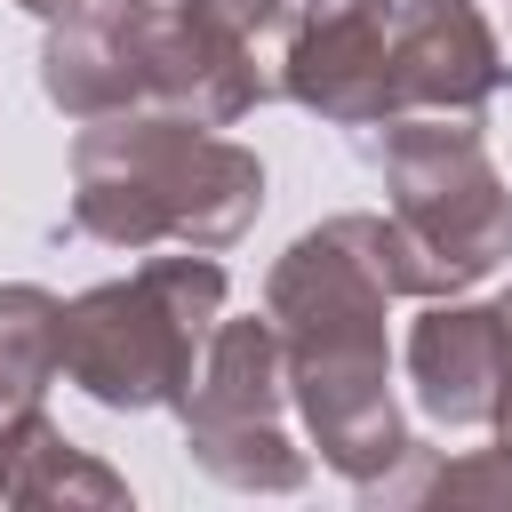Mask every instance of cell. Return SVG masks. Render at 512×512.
<instances>
[{
    "label": "cell",
    "instance_id": "cell-1",
    "mask_svg": "<svg viewBox=\"0 0 512 512\" xmlns=\"http://www.w3.org/2000/svg\"><path fill=\"white\" fill-rule=\"evenodd\" d=\"M400 296L432 304V296H464V288H448V272L392 224V208L384 216H368V208L328 216V224L296 232L264 272V312L288 344L296 424H304L312 456L360 488V504H384V488L424 448L392 400L384 312Z\"/></svg>",
    "mask_w": 512,
    "mask_h": 512
},
{
    "label": "cell",
    "instance_id": "cell-2",
    "mask_svg": "<svg viewBox=\"0 0 512 512\" xmlns=\"http://www.w3.org/2000/svg\"><path fill=\"white\" fill-rule=\"evenodd\" d=\"M288 24V0H152L120 16L48 24L40 96L64 120L176 112L192 128H232L264 96H280Z\"/></svg>",
    "mask_w": 512,
    "mask_h": 512
},
{
    "label": "cell",
    "instance_id": "cell-3",
    "mask_svg": "<svg viewBox=\"0 0 512 512\" xmlns=\"http://www.w3.org/2000/svg\"><path fill=\"white\" fill-rule=\"evenodd\" d=\"M264 208V160L176 112H112L72 136V232L96 248H232Z\"/></svg>",
    "mask_w": 512,
    "mask_h": 512
},
{
    "label": "cell",
    "instance_id": "cell-4",
    "mask_svg": "<svg viewBox=\"0 0 512 512\" xmlns=\"http://www.w3.org/2000/svg\"><path fill=\"white\" fill-rule=\"evenodd\" d=\"M224 264L184 248L152 256L128 280H96L64 304V384H80L112 416L176 408L208 360V336L224 320Z\"/></svg>",
    "mask_w": 512,
    "mask_h": 512
},
{
    "label": "cell",
    "instance_id": "cell-5",
    "mask_svg": "<svg viewBox=\"0 0 512 512\" xmlns=\"http://www.w3.org/2000/svg\"><path fill=\"white\" fill-rule=\"evenodd\" d=\"M392 224L448 272V288L512 264V184L472 112H400L368 144Z\"/></svg>",
    "mask_w": 512,
    "mask_h": 512
},
{
    "label": "cell",
    "instance_id": "cell-6",
    "mask_svg": "<svg viewBox=\"0 0 512 512\" xmlns=\"http://www.w3.org/2000/svg\"><path fill=\"white\" fill-rule=\"evenodd\" d=\"M176 416H184L192 464L240 496H296L312 480V448L288 424L296 400H288V344H280L272 312L216 320L208 360H200L192 392L176 400Z\"/></svg>",
    "mask_w": 512,
    "mask_h": 512
},
{
    "label": "cell",
    "instance_id": "cell-7",
    "mask_svg": "<svg viewBox=\"0 0 512 512\" xmlns=\"http://www.w3.org/2000/svg\"><path fill=\"white\" fill-rule=\"evenodd\" d=\"M392 24H400V0H304L280 48V96L328 128H384Z\"/></svg>",
    "mask_w": 512,
    "mask_h": 512
},
{
    "label": "cell",
    "instance_id": "cell-8",
    "mask_svg": "<svg viewBox=\"0 0 512 512\" xmlns=\"http://www.w3.org/2000/svg\"><path fill=\"white\" fill-rule=\"evenodd\" d=\"M512 88V56L480 0H400L392 24V120L400 112H488Z\"/></svg>",
    "mask_w": 512,
    "mask_h": 512
},
{
    "label": "cell",
    "instance_id": "cell-9",
    "mask_svg": "<svg viewBox=\"0 0 512 512\" xmlns=\"http://www.w3.org/2000/svg\"><path fill=\"white\" fill-rule=\"evenodd\" d=\"M400 360H408L416 408L432 424H448V432L496 424V400H504V320H496V304L432 296L424 320L408 328Z\"/></svg>",
    "mask_w": 512,
    "mask_h": 512
},
{
    "label": "cell",
    "instance_id": "cell-10",
    "mask_svg": "<svg viewBox=\"0 0 512 512\" xmlns=\"http://www.w3.org/2000/svg\"><path fill=\"white\" fill-rule=\"evenodd\" d=\"M56 376H64V296H48L40 280H8L0 288V448H16V432L40 416Z\"/></svg>",
    "mask_w": 512,
    "mask_h": 512
},
{
    "label": "cell",
    "instance_id": "cell-11",
    "mask_svg": "<svg viewBox=\"0 0 512 512\" xmlns=\"http://www.w3.org/2000/svg\"><path fill=\"white\" fill-rule=\"evenodd\" d=\"M0 504H16V512H48V504H64V512H120L128 504V480L112 472V464H96L80 440H64L56 424H48V408L16 432V456H8V496Z\"/></svg>",
    "mask_w": 512,
    "mask_h": 512
},
{
    "label": "cell",
    "instance_id": "cell-12",
    "mask_svg": "<svg viewBox=\"0 0 512 512\" xmlns=\"http://www.w3.org/2000/svg\"><path fill=\"white\" fill-rule=\"evenodd\" d=\"M384 504H512V448H472V456H448V464H416L384 488Z\"/></svg>",
    "mask_w": 512,
    "mask_h": 512
},
{
    "label": "cell",
    "instance_id": "cell-13",
    "mask_svg": "<svg viewBox=\"0 0 512 512\" xmlns=\"http://www.w3.org/2000/svg\"><path fill=\"white\" fill-rule=\"evenodd\" d=\"M40 24H80V16H120V8H152V0H16Z\"/></svg>",
    "mask_w": 512,
    "mask_h": 512
},
{
    "label": "cell",
    "instance_id": "cell-14",
    "mask_svg": "<svg viewBox=\"0 0 512 512\" xmlns=\"http://www.w3.org/2000/svg\"><path fill=\"white\" fill-rule=\"evenodd\" d=\"M496 320H504V400H496V448H512V288L496 296Z\"/></svg>",
    "mask_w": 512,
    "mask_h": 512
},
{
    "label": "cell",
    "instance_id": "cell-15",
    "mask_svg": "<svg viewBox=\"0 0 512 512\" xmlns=\"http://www.w3.org/2000/svg\"><path fill=\"white\" fill-rule=\"evenodd\" d=\"M8 456H16V448H0V496H8Z\"/></svg>",
    "mask_w": 512,
    "mask_h": 512
}]
</instances>
